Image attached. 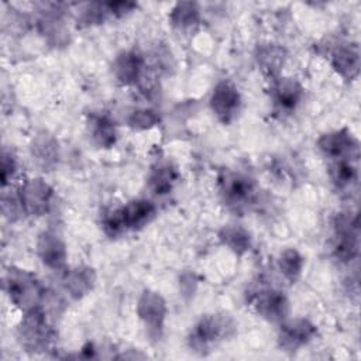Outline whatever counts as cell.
<instances>
[{"label":"cell","instance_id":"6da1fadb","mask_svg":"<svg viewBox=\"0 0 361 361\" xmlns=\"http://www.w3.org/2000/svg\"><path fill=\"white\" fill-rule=\"evenodd\" d=\"M237 333V322L226 312L202 316L188 336L189 348L197 355L210 354L219 344L230 340Z\"/></svg>","mask_w":361,"mask_h":361},{"label":"cell","instance_id":"7a4b0ae2","mask_svg":"<svg viewBox=\"0 0 361 361\" xmlns=\"http://www.w3.org/2000/svg\"><path fill=\"white\" fill-rule=\"evenodd\" d=\"M3 286L8 300L23 313L41 306L47 296L37 276L17 267H8L4 271Z\"/></svg>","mask_w":361,"mask_h":361},{"label":"cell","instance_id":"3957f363","mask_svg":"<svg viewBox=\"0 0 361 361\" xmlns=\"http://www.w3.org/2000/svg\"><path fill=\"white\" fill-rule=\"evenodd\" d=\"M217 190L223 203L235 213L248 210L258 197L255 180L247 173L230 168L217 173Z\"/></svg>","mask_w":361,"mask_h":361},{"label":"cell","instance_id":"277c9868","mask_svg":"<svg viewBox=\"0 0 361 361\" xmlns=\"http://www.w3.org/2000/svg\"><path fill=\"white\" fill-rule=\"evenodd\" d=\"M17 337L21 347L28 353H44L52 347L55 331L51 327L42 306L23 313L17 327Z\"/></svg>","mask_w":361,"mask_h":361},{"label":"cell","instance_id":"5b68a950","mask_svg":"<svg viewBox=\"0 0 361 361\" xmlns=\"http://www.w3.org/2000/svg\"><path fill=\"white\" fill-rule=\"evenodd\" d=\"M247 303L259 317L269 323H282L290 313L289 299L283 290L264 282L254 285L248 290Z\"/></svg>","mask_w":361,"mask_h":361},{"label":"cell","instance_id":"8992f818","mask_svg":"<svg viewBox=\"0 0 361 361\" xmlns=\"http://www.w3.org/2000/svg\"><path fill=\"white\" fill-rule=\"evenodd\" d=\"M166 314L168 306L164 296L157 290L144 289L137 300V316L149 338H161L165 327Z\"/></svg>","mask_w":361,"mask_h":361},{"label":"cell","instance_id":"52a82bcc","mask_svg":"<svg viewBox=\"0 0 361 361\" xmlns=\"http://www.w3.org/2000/svg\"><path fill=\"white\" fill-rule=\"evenodd\" d=\"M319 151L329 158L334 159H354L360 157V142L357 137L347 127L324 133L317 140Z\"/></svg>","mask_w":361,"mask_h":361},{"label":"cell","instance_id":"ba28073f","mask_svg":"<svg viewBox=\"0 0 361 361\" xmlns=\"http://www.w3.org/2000/svg\"><path fill=\"white\" fill-rule=\"evenodd\" d=\"M243 99L237 86L230 80H220L209 99L212 113L221 124H231L241 111Z\"/></svg>","mask_w":361,"mask_h":361},{"label":"cell","instance_id":"9c48e42d","mask_svg":"<svg viewBox=\"0 0 361 361\" xmlns=\"http://www.w3.org/2000/svg\"><path fill=\"white\" fill-rule=\"evenodd\" d=\"M317 334V326L305 317L285 319L279 323L278 345L282 351L293 354L307 345Z\"/></svg>","mask_w":361,"mask_h":361},{"label":"cell","instance_id":"30bf717a","mask_svg":"<svg viewBox=\"0 0 361 361\" xmlns=\"http://www.w3.org/2000/svg\"><path fill=\"white\" fill-rule=\"evenodd\" d=\"M25 216L39 217L51 210L54 189L42 178H30L18 188Z\"/></svg>","mask_w":361,"mask_h":361},{"label":"cell","instance_id":"8fae6325","mask_svg":"<svg viewBox=\"0 0 361 361\" xmlns=\"http://www.w3.org/2000/svg\"><path fill=\"white\" fill-rule=\"evenodd\" d=\"M305 89L302 83L290 76H278L272 79L271 100L274 109L281 114H289L302 103Z\"/></svg>","mask_w":361,"mask_h":361},{"label":"cell","instance_id":"7c38bea8","mask_svg":"<svg viewBox=\"0 0 361 361\" xmlns=\"http://www.w3.org/2000/svg\"><path fill=\"white\" fill-rule=\"evenodd\" d=\"M37 255L41 262L52 271H65L68 250L63 238L52 230L42 231L37 238Z\"/></svg>","mask_w":361,"mask_h":361},{"label":"cell","instance_id":"4fadbf2b","mask_svg":"<svg viewBox=\"0 0 361 361\" xmlns=\"http://www.w3.org/2000/svg\"><path fill=\"white\" fill-rule=\"evenodd\" d=\"M111 71L121 86H135L145 76V59L135 49H124L114 58Z\"/></svg>","mask_w":361,"mask_h":361},{"label":"cell","instance_id":"5bb4252c","mask_svg":"<svg viewBox=\"0 0 361 361\" xmlns=\"http://www.w3.org/2000/svg\"><path fill=\"white\" fill-rule=\"evenodd\" d=\"M330 65L344 80H355L360 75V48L355 42H338L330 51Z\"/></svg>","mask_w":361,"mask_h":361},{"label":"cell","instance_id":"9a60e30c","mask_svg":"<svg viewBox=\"0 0 361 361\" xmlns=\"http://www.w3.org/2000/svg\"><path fill=\"white\" fill-rule=\"evenodd\" d=\"M96 285V272L92 267L78 265L65 269L62 286L66 295L73 300H80L89 295Z\"/></svg>","mask_w":361,"mask_h":361},{"label":"cell","instance_id":"2e32d148","mask_svg":"<svg viewBox=\"0 0 361 361\" xmlns=\"http://www.w3.org/2000/svg\"><path fill=\"white\" fill-rule=\"evenodd\" d=\"M30 152L34 164L42 171H52L59 162L58 140L45 131L35 134L30 144Z\"/></svg>","mask_w":361,"mask_h":361},{"label":"cell","instance_id":"e0dca14e","mask_svg":"<svg viewBox=\"0 0 361 361\" xmlns=\"http://www.w3.org/2000/svg\"><path fill=\"white\" fill-rule=\"evenodd\" d=\"M120 214L126 231H138L155 219L157 207L151 200L133 199L120 206Z\"/></svg>","mask_w":361,"mask_h":361},{"label":"cell","instance_id":"ac0fdd59","mask_svg":"<svg viewBox=\"0 0 361 361\" xmlns=\"http://www.w3.org/2000/svg\"><path fill=\"white\" fill-rule=\"evenodd\" d=\"M87 133L92 142L99 147L109 149L117 141L116 123L104 113H92L86 121Z\"/></svg>","mask_w":361,"mask_h":361},{"label":"cell","instance_id":"d6986e66","mask_svg":"<svg viewBox=\"0 0 361 361\" xmlns=\"http://www.w3.org/2000/svg\"><path fill=\"white\" fill-rule=\"evenodd\" d=\"M179 176V171L172 162L161 161L151 166L148 173V186L155 195L165 196L173 190Z\"/></svg>","mask_w":361,"mask_h":361},{"label":"cell","instance_id":"ffe728a7","mask_svg":"<svg viewBox=\"0 0 361 361\" xmlns=\"http://www.w3.org/2000/svg\"><path fill=\"white\" fill-rule=\"evenodd\" d=\"M168 20L173 30L182 34H190L200 24L199 4L195 1H179L171 8Z\"/></svg>","mask_w":361,"mask_h":361},{"label":"cell","instance_id":"44dd1931","mask_svg":"<svg viewBox=\"0 0 361 361\" xmlns=\"http://www.w3.org/2000/svg\"><path fill=\"white\" fill-rule=\"evenodd\" d=\"M329 178L337 190H348L357 185L358 168L354 159H334L329 164Z\"/></svg>","mask_w":361,"mask_h":361},{"label":"cell","instance_id":"7402d4cb","mask_svg":"<svg viewBox=\"0 0 361 361\" xmlns=\"http://www.w3.org/2000/svg\"><path fill=\"white\" fill-rule=\"evenodd\" d=\"M220 243L233 254L241 257L251 248V234L240 224H226L219 231Z\"/></svg>","mask_w":361,"mask_h":361},{"label":"cell","instance_id":"603a6c76","mask_svg":"<svg viewBox=\"0 0 361 361\" xmlns=\"http://www.w3.org/2000/svg\"><path fill=\"white\" fill-rule=\"evenodd\" d=\"M331 252L338 262L354 261L360 252V231H334Z\"/></svg>","mask_w":361,"mask_h":361},{"label":"cell","instance_id":"cb8c5ba5","mask_svg":"<svg viewBox=\"0 0 361 361\" xmlns=\"http://www.w3.org/2000/svg\"><path fill=\"white\" fill-rule=\"evenodd\" d=\"M257 62L259 68L271 76L272 79L278 78L281 68L283 66L285 62V51L282 47L275 45V44H265L258 47L257 49Z\"/></svg>","mask_w":361,"mask_h":361},{"label":"cell","instance_id":"d4e9b609","mask_svg":"<svg viewBox=\"0 0 361 361\" xmlns=\"http://www.w3.org/2000/svg\"><path fill=\"white\" fill-rule=\"evenodd\" d=\"M276 265L282 276L289 283H295L303 272L305 258L296 248H286L279 254L276 259Z\"/></svg>","mask_w":361,"mask_h":361},{"label":"cell","instance_id":"484cf974","mask_svg":"<svg viewBox=\"0 0 361 361\" xmlns=\"http://www.w3.org/2000/svg\"><path fill=\"white\" fill-rule=\"evenodd\" d=\"M106 3H86L78 13V24L83 27H92L102 24L109 17Z\"/></svg>","mask_w":361,"mask_h":361},{"label":"cell","instance_id":"4316f807","mask_svg":"<svg viewBox=\"0 0 361 361\" xmlns=\"http://www.w3.org/2000/svg\"><path fill=\"white\" fill-rule=\"evenodd\" d=\"M159 123V116L151 109H135L127 117V126L134 131H147Z\"/></svg>","mask_w":361,"mask_h":361},{"label":"cell","instance_id":"83f0119b","mask_svg":"<svg viewBox=\"0 0 361 361\" xmlns=\"http://www.w3.org/2000/svg\"><path fill=\"white\" fill-rule=\"evenodd\" d=\"M1 210H3L4 217L8 219L10 221H16L23 214H25L24 209H23V204H21L18 189H11L8 192L6 189H3Z\"/></svg>","mask_w":361,"mask_h":361},{"label":"cell","instance_id":"f1b7e54d","mask_svg":"<svg viewBox=\"0 0 361 361\" xmlns=\"http://www.w3.org/2000/svg\"><path fill=\"white\" fill-rule=\"evenodd\" d=\"M17 172V161L11 151L6 148L1 152V188H6Z\"/></svg>","mask_w":361,"mask_h":361},{"label":"cell","instance_id":"f546056e","mask_svg":"<svg viewBox=\"0 0 361 361\" xmlns=\"http://www.w3.org/2000/svg\"><path fill=\"white\" fill-rule=\"evenodd\" d=\"M109 14L116 18H121L128 16L137 8V3L134 1H109L106 3Z\"/></svg>","mask_w":361,"mask_h":361}]
</instances>
